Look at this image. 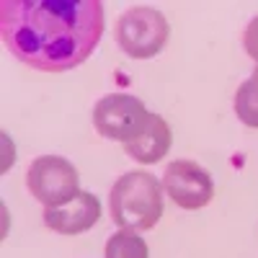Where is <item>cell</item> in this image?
Listing matches in <instances>:
<instances>
[{
  "instance_id": "1",
  "label": "cell",
  "mask_w": 258,
  "mask_h": 258,
  "mask_svg": "<svg viewBox=\"0 0 258 258\" xmlns=\"http://www.w3.org/2000/svg\"><path fill=\"white\" fill-rule=\"evenodd\" d=\"M106 29L101 0H3L8 52L41 73H68L88 59Z\"/></svg>"
},
{
  "instance_id": "2",
  "label": "cell",
  "mask_w": 258,
  "mask_h": 258,
  "mask_svg": "<svg viewBox=\"0 0 258 258\" xmlns=\"http://www.w3.org/2000/svg\"><path fill=\"white\" fill-rule=\"evenodd\" d=\"M163 186L147 170H129L111 188V220L121 230H153L163 217Z\"/></svg>"
},
{
  "instance_id": "3",
  "label": "cell",
  "mask_w": 258,
  "mask_h": 258,
  "mask_svg": "<svg viewBox=\"0 0 258 258\" xmlns=\"http://www.w3.org/2000/svg\"><path fill=\"white\" fill-rule=\"evenodd\" d=\"M168 36V18L150 6H132L116 21V44L132 59L155 57L165 47Z\"/></svg>"
},
{
  "instance_id": "4",
  "label": "cell",
  "mask_w": 258,
  "mask_h": 258,
  "mask_svg": "<svg viewBox=\"0 0 258 258\" xmlns=\"http://www.w3.org/2000/svg\"><path fill=\"white\" fill-rule=\"evenodd\" d=\"M78 170L70 160H64L59 155H41L29 165L26 183L29 191L47 207H64L70 204L78 194Z\"/></svg>"
},
{
  "instance_id": "5",
  "label": "cell",
  "mask_w": 258,
  "mask_h": 258,
  "mask_svg": "<svg viewBox=\"0 0 258 258\" xmlns=\"http://www.w3.org/2000/svg\"><path fill=\"white\" fill-rule=\"evenodd\" d=\"M150 119V111L145 103L129 93H111L96 103L93 109V126L98 135L116 140V142H129L135 140Z\"/></svg>"
},
{
  "instance_id": "6",
  "label": "cell",
  "mask_w": 258,
  "mask_h": 258,
  "mask_svg": "<svg viewBox=\"0 0 258 258\" xmlns=\"http://www.w3.org/2000/svg\"><path fill=\"white\" fill-rule=\"evenodd\" d=\"M163 188L176 207L202 209L214 197V183L207 170L194 160H173L163 173Z\"/></svg>"
},
{
  "instance_id": "7",
  "label": "cell",
  "mask_w": 258,
  "mask_h": 258,
  "mask_svg": "<svg viewBox=\"0 0 258 258\" xmlns=\"http://www.w3.org/2000/svg\"><path fill=\"white\" fill-rule=\"evenodd\" d=\"M101 217L98 197L91 191H80L78 197L64 207H47L44 209V225L59 235H78L91 230Z\"/></svg>"
},
{
  "instance_id": "8",
  "label": "cell",
  "mask_w": 258,
  "mask_h": 258,
  "mask_svg": "<svg viewBox=\"0 0 258 258\" xmlns=\"http://www.w3.org/2000/svg\"><path fill=\"white\" fill-rule=\"evenodd\" d=\"M170 142H173V135H170L168 121L163 116H158V114H150L142 132L124 145V153L132 160H137V163L153 165V163H158L160 158L168 155Z\"/></svg>"
},
{
  "instance_id": "9",
  "label": "cell",
  "mask_w": 258,
  "mask_h": 258,
  "mask_svg": "<svg viewBox=\"0 0 258 258\" xmlns=\"http://www.w3.org/2000/svg\"><path fill=\"white\" fill-rule=\"evenodd\" d=\"M106 258H150V250L135 230H119L106 243Z\"/></svg>"
},
{
  "instance_id": "10",
  "label": "cell",
  "mask_w": 258,
  "mask_h": 258,
  "mask_svg": "<svg viewBox=\"0 0 258 258\" xmlns=\"http://www.w3.org/2000/svg\"><path fill=\"white\" fill-rule=\"evenodd\" d=\"M235 114L245 126L258 129V73H253L235 93Z\"/></svg>"
},
{
  "instance_id": "11",
  "label": "cell",
  "mask_w": 258,
  "mask_h": 258,
  "mask_svg": "<svg viewBox=\"0 0 258 258\" xmlns=\"http://www.w3.org/2000/svg\"><path fill=\"white\" fill-rule=\"evenodd\" d=\"M243 47H245V52L258 62V16L248 24V29H245V34H243Z\"/></svg>"
},
{
  "instance_id": "12",
  "label": "cell",
  "mask_w": 258,
  "mask_h": 258,
  "mask_svg": "<svg viewBox=\"0 0 258 258\" xmlns=\"http://www.w3.org/2000/svg\"><path fill=\"white\" fill-rule=\"evenodd\" d=\"M253 73H258V64H255V70H253Z\"/></svg>"
}]
</instances>
